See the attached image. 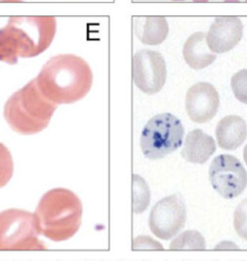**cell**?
I'll use <instances>...</instances> for the list:
<instances>
[{"instance_id": "obj_1", "label": "cell", "mask_w": 247, "mask_h": 261, "mask_svg": "<svg viewBox=\"0 0 247 261\" xmlns=\"http://www.w3.org/2000/svg\"><path fill=\"white\" fill-rule=\"evenodd\" d=\"M41 92L53 103L70 104L83 99L93 84L88 62L73 54L51 57L36 77Z\"/></svg>"}, {"instance_id": "obj_2", "label": "cell", "mask_w": 247, "mask_h": 261, "mask_svg": "<svg viewBox=\"0 0 247 261\" xmlns=\"http://www.w3.org/2000/svg\"><path fill=\"white\" fill-rule=\"evenodd\" d=\"M82 215L83 204L80 197L65 188L47 191L33 212L39 236L53 242L71 239L80 229Z\"/></svg>"}, {"instance_id": "obj_3", "label": "cell", "mask_w": 247, "mask_h": 261, "mask_svg": "<svg viewBox=\"0 0 247 261\" xmlns=\"http://www.w3.org/2000/svg\"><path fill=\"white\" fill-rule=\"evenodd\" d=\"M55 32L53 16L9 18L0 29V61L16 64L18 58L38 56L50 46Z\"/></svg>"}, {"instance_id": "obj_4", "label": "cell", "mask_w": 247, "mask_h": 261, "mask_svg": "<svg viewBox=\"0 0 247 261\" xmlns=\"http://www.w3.org/2000/svg\"><path fill=\"white\" fill-rule=\"evenodd\" d=\"M56 107L41 92L34 79L8 98L3 115L14 132L36 135L48 126Z\"/></svg>"}, {"instance_id": "obj_5", "label": "cell", "mask_w": 247, "mask_h": 261, "mask_svg": "<svg viewBox=\"0 0 247 261\" xmlns=\"http://www.w3.org/2000/svg\"><path fill=\"white\" fill-rule=\"evenodd\" d=\"M184 136V125L176 115L169 112L158 113L144 125L140 137V147L146 158L161 159L183 145Z\"/></svg>"}, {"instance_id": "obj_6", "label": "cell", "mask_w": 247, "mask_h": 261, "mask_svg": "<svg viewBox=\"0 0 247 261\" xmlns=\"http://www.w3.org/2000/svg\"><path fill=\"white\" fill-rule=\"evenodd\" d=\"M46 249L35 227L32 212L20 208H9L0 212V251Z\"/></svg>"}, {"instance_id": "obj_7", "label": "cell", "mask_w": 247, "mask_h": 261, "mask_svg": "<svg viewBox=\"0 0 247 261\" xmlns=\"http://www.w3.org/2000/svg\"><path fill=\"white\" fill-rule=\"evenodd\" d=\"M187 209L180 194H171L158 200L151 208L148 218L150 231L158 239L168 241L184 228Z\"/></svg>"}, {"instance_id": "obj_8", "label": "cell", "mask_w": 247, "mask_h": 261, "mask_svg": "<svg viewBox=\"0 0 247 261\" xmlns=\"http://www.w3.org/2000/svg\"><path fill=\"white\" fill-rule=\"evenodd\" d=\"M208 177L213 190L225 199L237 198L247 188V170L231 154H219L212 159Z\"/></svg>"}, {"instance_id": "obj_9", "label": "cell", "mask_w": 247, "mask_h": 261, "mask_svg": "<svg viewBox=\"0 0 247 261\" xmlns=\"http://www.w3.org/2000/svg\"><path fill=\"white\" fill-rule=\"evenodd\" d=\"M132 77L136 87L145 94L158 93L166 81L163 56L154 50L142 49L132 58Z\"/></svg>"}, {"instance_id": "obj_10", "label": "cell", "mask_w": 247, "mask_h": 261, "mask_svg": "<svg viewBox=\"0 0 247 261\" xmlns=\"http://www.w3.org/2000/svg\"><path fill=\"white\" fill-rule=\"evenodd\" d=\"M219 95L207 82H199L189 88L185 99V108L189 118L196 123L210 121L217 113Z\"/></svg>"}, {"instance_id": "obj_11", "label": "cell", "mask_w": 247, "mask_h": 261, "mask_svg": "<svg viewBox=\"0 0 247 261\" xmlns=\"http://www.w3.org/2000/svg\"><path fill=\"white\" fill-rule=\"evenodd\" d=\"M242 36L243 23L239 17H216L206 34V44L212 53L221 54L232 50Z\"/></svg>"}, {"instance_id": "obj_12", "label": "cell", "mask_w": 247, "mask_h": 261, "mask_svg": "<svg viewBox=\"0 0 247 261\" xmlns=\"http://www.w3.org/2000/svg\"><path fill=\"white\" fill-rule=\"evenodd\" d=\"M215 150V140L202 129L195 128L187 134L181 155L190 163L204 164L214 154Z\"/></svg>"}, {"instance_id": "obj_13", "label": "cell", "mask_w": 247, "mask_h": 261, "mask_svg": "<svg viewBox=\"0 0 247 261\" xmlns=\"http://www.w3.org/2000/svg\"><path fill=\"white\" fill-rule=\"evenodd\" d=\"M215 138L220 149L234 151L238 149L247 138V123L239 115H227L217 122Z\"/></svg>"}, {"instance_id": "obj_14", "label": "cell", "mask_w": 247, "mask_h": 261, "mask_svg": "<svg viewBox=\"0 0 247 261\" xmlns=\"http://www.w3.org/2000/svg\"><path fill=\"white\" fill-rule=\"evenodd\" d=\"M183 57L195 70L207 67L216 59L215 53H212L206 44V34L203 32H196L188 37L183 46Z\"/></svg>"}, {"instance_id": "obj_15", "label": "cell", "mask_w": 247, "mask_h": 261, "mask_svg": "<svg viewBox=\"0 0 247 261\" xmlns=\"http://www.w3.org/2000/svg\"><path fill=\"white\" fill-rule=\"evenodd\" d=\"M133 27L137 38L146 45H159L168 34V23L163 16L136 17Z\"/></svg>"}, {"instance_id": "obj_16", "label": "cell", "mask_w": 247, "mask_h": 261, "mask_svg": "<svg viewBox=\"0 0 247 261\" xmlns=\"http://www.w3.org/2000/svg\"><path fill=\"white\" fill-rule=\"evenodd\" d=\"M132 208L133 212L140 214L144 212L150 203V189L146 180L139 174H133L132 176Z\"/></svg>"}, {"instance_id": "obj_17", "label": "cell", "mask_w": 247, "mask_h": 261, "mask_svg": "<svg viewBox=\"0 0 247 261\" xmlns=\"http://www.w3.org/2000/svg\"><path fill=\"white\" fill-rule=\"evenodd\" d=\"M204 237L195 229H188L178 233L169 244V250H205Z\"/></svg>"}, {"instance_id": "obj_18", "label": "cell", "mask_w": 247, "mask_h": 261, "mask_svg": "<svg viewBox=\"0 0 247 261\" xmlns=\"http://www.w3.org/2000/svg\"><path fill=\"white\" fill-rule=\"evenodd\" d=\"M14 162L9 149L0 143V189L5 187L12 178Z\"/></svg>"}, {"instance_id": "obj_19", "label": "cell", "mask_w": 247, "mask_h": 261, "mask_svg": "<svg viewBox=\"0 0 247 261\" xmlns=\"http://www.w3.org/2000/svg\"><path fill=\"white\" fill-rule=\"evenodd\" d=\"M233 224L238 237L247 241V198L237 205L234 211Z\"/></svg>"}, {"instance_id": "obj_20", "label": "cell", "mask_w": 247, "mask_h": 261, "mask_svg": "<svg viewBox=\"0 0 247 261\" xmlns=\"http://www.w3.org/2000/svg\"><path fill=\"white\" fill-rule=\"evenodd\" d=\"M231 88L235 98L247 105V69H240L231 79Z\"/></svg>"}, {"instance_id": "obj_21", "label": "cell", "mask_w": 247, "mask_h": 261, "mask_svg": "<svg viewBox=\"0 0 247 261\" xmlns=\"http://www.w3.org/2000/svg\"><path fill=\"white\" fill-rule=\"evenodd\" d=\"M133 250H164L163 246L158 242L155 241L153 238L141 234L133 239L132 243Z\"/></svg>"}, {"instance_id": "obj_22", "label": "cell", "mask_w": 247, "mask_h": 261, "mask_svg": "<svg viewBox=\"0 0 247 261\" xmlns=\"http://www.w3.org/2000/svg\"><path fill=\"white\" fill-rule=\"evenodd\" d=\"M214 250H239V247L231 241H221L214 247Z\"/></svg>"}, {"instance_id": "obj_23", "label": "cell", "mask_w": 247, "mask_h": 261, "mask_svg": "<svg viewBox=\"0 0 247 261\" xmlns=\"http://www.w3.org/2000/svg\"><path fill=\"white\" fill-rule=\"evenodd\" d=\"M243 159H244L245 164L247 165V144L245 145V147L243 149Z\"/></svg>"}, {"instance_id": "obj_24", "label": "cell", "mask_w": 247, "mask_h": 261, "mask_svg": "<svg viewBox=\"0 0 247 261\" xmlns=\"http://www.w3.org/2000/svg\"><path fill=\"white\" fill-rule=\"evenodd\" d=\"M209 0H193V2H196V3H205V2H208Z\"/></svg>"}, {"instance_id": "obj_25", "label": "cell", "mask_w": 247, "mask_h": 261, "mask_svg": "<svg viewBox=\"0 0 247 261\" xmlns=\"http://www.w3.org/2000/svg\"><path fill=\"white\" fill-rule=\"evenodd\" d=\"M225 2H226V3H227V2H236V3H238L239 0H225Z\"/></svg>"}, {"instance_id": "obj_26", "label": "cell", "mask_w": 247, "mask_h": 261, "mask_svg": "<svg viewBox=\"0 0 247 261\" xmlns=\"http://www.w3.org/2000/svg\"><path fill=\"white\" fill-rule=\"evenodd\" d=\"M171 1H185V0H171Z\"/></svg>"}, {"instance_id": "obj_27", "label": "cell", "mask_w": 247, "mask_h": 261, "mask_svg": "<svg viewBox=\"0 0 247 261\" xmlns=\"http://www.w3.org/2000/svg\"><path fill=\"white\" fill-rule=\"evenodd\" d=\"M245 1H246V2H247V0H245Z\"/></svg>"}]
</instances>
